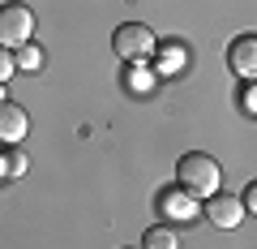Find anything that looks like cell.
Here are the masks:
<instances>
[{
  "instance_id": "cell-10",
  "label": "cell",
  "mask_w": 257,
  "mask_h": 249,
  "mask_svg": "<svg viewBox=\"0 0 257 249\" xmlns=\"http://www.w3.org/2000/svg\"><path fill=\"white\" fill-rule=\"evenodd\" d=\"M128 86H133V95H150V86H155V73H150L146 65H128Z\"/></svg>"
},
{
  "instance_id": "cell-12",
  "label": "cell",
  "mask_w": 257,
  "mask_h": 249,
  "mask_svg": "<svg viewBox=\"0 0 257 249\" xmlns=\"http://www.w3.org/2000/svg\"><path fill=\"white\" fill-rule=\"evenodd\" d=\"M43 65V52H39V47H18V69H39Z\"/></svg>"
},
{
  "instance_id": "cell-1",
  "label": "cell",
  "mask_w": 257,
  "mask_h": 249,
  "mask_svg": "<svg viewBox=\"0 0 257 249\" xmlns=\"http://www.w3.org/2000/svg\"><path fill=\"white\" fill-rule=\"evenodd\" d=\"M111 47L124 65H150L159 56V43H155V30L146 22H124V26L111 35Z\"/></svg>"
},
{
  "instance_id": "cell-8",
  "label": "cell",
  "mask_w": 257,
  "mask_h": 249,
  "mask_svg": "<svg viewBox=\"0 0 257 249\" xmlns=\"http://www.w3.org/2000/svg\"><path fill=\"white\" fill-rule=\"evenodd\" d=\"M142 249H180V236H176V228H146Z\"/></svg>"
},
{
  "instance_id": "cell-14",
  "label": "cell",
  "mask_w": 257,
  "mask_h": 249,
  "mask_svg": "<svg viewBox=\"0 0 257 249\" xmlns=\"http://www.w3.org/2000/svg\"><path fill=\"white\" fill-rule=\"evenodd\" d=\"M244 194H248V198H244V206H248V211H253V215H257V181H253V185H248Z\"/></svg>"
},
{
  "instance_id": "cell-9",
  "label": "cell",
  "mask_w": 257,
  "mask_h": 249,
  "mask_svg": "<svg viewBox=\"0 0 257 249\" xmlns=\"http://www.w3.org/2000/svg\"><path fill=\"white\" fill-rule=\"evenodd\" d=\"M159 56H163V60H159V69H163V73H172V69H184L189 47H184V43H163V47H159Z\"/></svg>"
},
{
  "instance_id": "cell-5",
  "label": "cell",
  "mask_w": 257,
  "mask_h": 249,
  "mask_svg": "<svg viewBox=\"0 0 257 249\" xmlns=\"http://www.w3.org/2000/svg\"><path fill=\"white\" fill-rule=\"evenodd\" d=\"M227 60H231V73H236V77L253 82V77H257V35H240V39H231Z\"/></svg>"
},
{
  "instance_id": "cell-3",
  "label": "cell",
  "mask_w": 257,
  "mask_h": 249,
  "mask_svg": "<svg viewBox=\"0 0 257 249\" xmlns=\"http://www.w3.org/2000/svg\"><path fill=\"white\" fill-rule=\"evenodd\" d=\"M30 30H35V13L26 5H5L0 9V39H5V47H26Z\"/></svg>"
},
{
  "instance_id": "cell-11",
  "label": "cell",
  "mask_w": 257,
  "mask_h": 249,
  "mask_svg": "<svg viewBox=\"0 0 257 249\" xmlns=\"http://www.w3.org/2000/svg\"><path fill=\"white\" fill-rule=\"evenodd\" d=\"M0 172H5V181L22 176V172H26V155H22V150H9V146H5V159H0Z\"/></svg>"
},
{
  "instance_id": "cell-2",
  "label": "cell",
  "mask_w": 257,
  "mask_h": 249,
  "mask_svg": "<svg viewBox=\"0 0 257 249\" xmlns=\"http://www.w3.org/2000/svg\"><path fill=\"white\" fill-rule=\"evenodd\" d=\"M176 176H180V189H189L193 198H214L219 194V163L210 155H202V150L184 155L180 168H176Z\"/></svg>"
},
{
  "instance_id": "cell-7",
  "label": "cell",
  "mask_w": 257,
  "mask_h": 249,
  "mask_svg": "<svg viewBox=\"0 0 257 249\" xmlns=\"http://www.w3.org/2000/svg\"><path fill=\"white\" fill-rule=\"evenodd\" d=\"M159 206H163V215L167 219H193V215H197V198L189 194V189H172V194H163L159 198Z\"/></svg>"
},
{
  "instance_id": "cell-15",
  "label": "cell",
  "mask_w": 257,
  "mask_h": 249,
  "mask_svg": "<svg viewBox=\"0 0 257 249\" xmlns=\"http://www.w3.org/2000/svg\"><path fill=\"white\" fill-rule=\"evenodd\" d=\"M244 108H248V112H257V86H253V95H244Z\"/></svg>"
},
{
  "instance_id": "cell-13",
  "label": "cell",
  "mask_w": 257,
  "mask_h": 249,
  "mask_svg": "<svg viewBox=\"0 0 257 249\" xmlns=\"http://www.w3.org/2000/svg\"><path fill=\"white\" fill-rule=\"evenodd\" d=\"M13 69H18V56H9V47H5V60H0V77L9 82V73H13Z\"/></svg>"
},
{
  "instance_id": "cell-6",
  "label": "cell",
  "mask_w": 257,
  "mask_h": 249,
  "mask_svg": "<svg viewBox=\"0 0 257 249\" xmlns=\"http://www.w3.org/2000/svg\"><path fill=\"white\" fill-rule=\"evenodd\" d=\"M26 129H30V125H26V112H22L18 103L5 99V103H0V138H5V146H9V142H22V138H26Z\"/></svg>"
},
{
  "instance_id": "cell-4",
  "label": "cell",
  "mask_w": 257,
  "mask_h": 249,
  "mask_svg": "<svg viewBox=\"0 0 257 249\" xmlns=\"http://www.w3.org/2000/svg\"><path fill=\"white\" fill-rule=\"evenodd\" d=\"M244 198H236V194H214V198H206V219L214 223V228H240V219H244Z\"/></svg>"
}]
</instances>
